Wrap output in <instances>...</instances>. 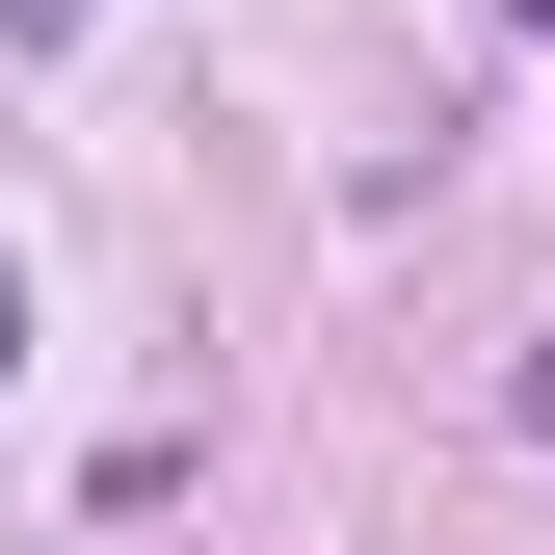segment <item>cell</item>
<instances>
[{
	"label": "cell",
	"instance_id": "cell-3",
	"mask_svg": "<svg viewBox=\"0 0 555 555\" xmlns=\"http://www.w3.org/2000/svg\"><path fill=\"white\" fill-rule=\"evenodd\" d=\"M529 27H555V0H529Z\"/></svg>",
	"mask_w": 555,
	"mask_h": 555
},
{
	"label": "cell",
	"instance_id": "cell-2",
	"mask_svg": "<svg viewBox=\"0 0 555 555\" xmlns=\"http://www.w3.org/2000/svg\"><path fill=\"white\" fill-rule=\"evenodd\" d=\"M0 371H27V292H0Z\"/></svg>",
	"mask_w": 555,
	"mask_h": 555
},
{
	"label": "cell",
	"instance_id": "cell-1",
	"mask_svg": "<svg viewBox=\"0 0 555 555\" xmlns=\"http://www.w3.org/2000/svg\"><path fill=\"white\" fill-rule=\"evenodd\" d=\"M0 27H80V0H0Z\"/></svg>",
	"mask_w": 555,
	"mask_h": 555
}]
</instances>
